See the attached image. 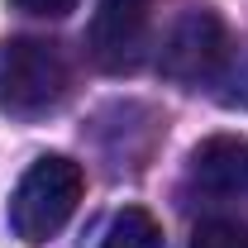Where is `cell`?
<instances>
[{
  "label": "cell",
  "mask_w": 248,
  "mask_h": 248,
  "mask_svg": "<svg viewBox=\"0 0 248 248\" xmlns=\"http://www.w3.org/2000/svg\"><path fill=\"white\" fill-rule=\"evenodd\" d=\"M81 162L62 153H43L29 162V172L19 177L15 196H10V229L24 244H48L53 234H62V224L77 215L81 205Z\"/></svg>",
  "instance_id": "cell-1"
},
{
  "label": "cell",
  "mask_w": 248,
  "mask_h": 248,
  "mask_svg": "<svg viewBox=\"0 0 248 248\" xmlns=\"http://www.w3.org/2000/svg\"><path fill=\"white\" fill-rule=\"evenodd\" d=\"M72 86V67L48 38H5L0 43V115H48Z\"/></svg>",
  "instance_id": "cell-2"
},
{
  "label": "cell",
  "mask_w": 248,
  "mask_h": 248,
  "mask_svg": "<svg viewBox=\"0 0 248 248\" xmlns=\"http://www.w3.org/2000/svg\"><path fill=\"white\" fill-rule=\"evenodd\" d=\"M229 53H234V43H229V33L219 24V15L205 10V5H191L172 24V33L162 38L157 67H162V77H172L182 86H215Z\"/></svg>",
  "instance_id": "cell-3"
},
{
  "label": "cell",
  "mask_w": 248,
  "mask_h": 248,
  "mask_svg": "<svg viewBox=\"0 0 248 248\" xmlns=\"http://www.w3.org/2000/svg\"><path fill=\"white\" fill-rule=\"evenodd\" d=\"M86 48L100 72H134L148 48V0H100L86 29Z\"/></svg>",
  "instance_id": "cell-4"
},
{
  "label": "cell",
  "mask_w": 248,
  "mask_h": 248,
  "mask_svg": "<svg viewBox=\"0 0 248 248\" xmlns=\"http://www.w3.org/2000/svg\"><path fill=\"white\" fill-rule=\"evenodd\" d=\"M186 186H196L201 196H215V201L248 196V139L239 134L201 139L186 162Z\"/></svg>",
  "instance_id": "cell-5"
},
{
  "label": "cell",
  "mask_w": 248,
  "mask_h": 248,
  "mask_svg": "<svg viewBox=\"0 0 248 248\" xmlns=\"http://www.w3.org/2000/svg\"><path fill=\"white\" fill-rule=\"evenodd\" d=\"M100 248H162V224L143 205H124L120 215L110 219Z\"/></svg>",
  "instance_id": "cell-6"
},
{
  "label": "cell",
  "mask_w": 248,
  "mask_h": 248,
  "mask_svg": "<svg viewBox=\"0 0 248 248\" xmlns=\"http://www.w3.org/2000/svg\"><path fill=\"white\" fill-rule=\"evenodd\" d=\"M215 95L224 105H248V48H234L224 72L215 77Z\"/></svg>",
  "instance_id": "cell-7"
},
{
  "label": "cell",
  "mask_w": 248,
  "mask_h": 248,
  "mask_svg": "<svg viewBox=\"0 0 248 248\" xmlns=\"http://www.w3.org/2000/svg\"><path fill=\"white\" fill-rule=\"evenodd\" d=\"M191 248H248V224H239V219H205V224H196Z\"/></svg>",
  "instance_id": "cell-8"
},
{
  "label": "cell",
  "mask_w": 248,
  "mask_h": 248,
  "mask_svg": "<svg viewBox=\"0 0 248 248\" xmlns=\"http://www.w3.org/2000/svg\"><path fill=\"white\" fill-rule=\"evenodd\" d=\"M10 5L24 10V15H38V19H62V15L77 10V0H10Z\"/></svg>",
  "instance_id": "cell-9"
}]
</instances>
